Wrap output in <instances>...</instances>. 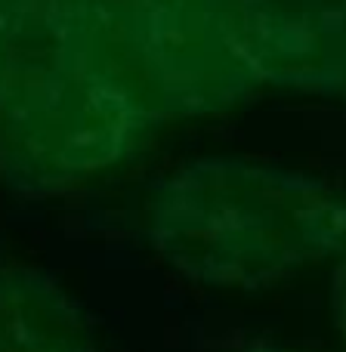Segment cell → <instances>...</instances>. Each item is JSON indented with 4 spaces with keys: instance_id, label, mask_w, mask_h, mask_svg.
Returning a JSON list of instances; mask_svg holds the SVG:
<instances>
[{
    "instance_id": "3957f363",
    "label": "cell",
    "mask_w": 346,
    "mask_h": 352,
    "mask_svg": "<svg viewBox=\"0 0 346 352\" xmlns=\"http://www.w3.org/2000/svg\"><path fill=\"white\" fill-rule=\"evenodd\" d=\"M0 352H96L84 309L34 269H0Z\"/></svg>"
},
{
    "instance_id": "5b68a950",
    "label": "cell",
    "mask_w": 346,
    "mask_h": 352,
    "mask_svg": "<svg viewBox=\"0 0 346 352\" xmlns=\"http://www.w3.org/2000/svg\"><path fill=\"white\" fill-rule=\"evenodd\" d=\"M331 316H334L337 331L346 340V250L337 256L334 275H331Z\"/></svg>"
},
{
    "instance_id": "6da1fadb",
    "label": "cell",
    "mask_w": 346,
    "mask_h": 352,
    "mask_svg": "<svg viewBox=\"0 0 346 352\" xmlns=\"http://www.w3.org/2000/svg\"><path fill=\"white\" fill-rule=\"evenodd\" d=\"M146 235L182 278L263 291L346 250V192L312 173L213 155L146 195Z\"/></svg>"
},
{
    "instance_id": "7a4b0ae2",
    "label": "cell",
    "mask_w": 346,
    "mask_h": 352,
    "mask_svg": "<svg viewBox=\"0 0 346 352\" xmlns=\"http://www.w3.org/2000/svg\"><path fill=\"white\" fill-rule=\"evenodd\" d=\"M161 127L133 96L72 56L0 84V182L53 195L130 161Z\"/></svg>"
},
{
    "instance_id": "277c9868",
    "label": "cell",
    "mask_w": 346,
    "mask_h": 352,
    "mask_svg": "<svg viewBox=\"0 0 346 352\" xmlns=\"http://www.w3.org/2000/svg\"><path fill=\"white\" fill-rule=\"evenodd\" d=\"M50 19V10L22 12L19 6L0 3V84L19 72L59 59V37Z\"/></svg>"
},
{
    "instance_id": "8992f818",
    "label": "cell",
    "mask_w": 346,
    "mask_h": 352,
    "mask_svg": "<svg viewBox=\"0 0 346 352\" xmlns=\"http://www.w3.org/2000/svg\"><path fill=\"white\" fill-rule=\"evenodd\" d=\"M244 352H300V349H288V346H279V343H269V340H254Z\"/></svg>"
}]
</instances>
